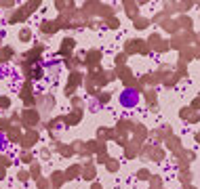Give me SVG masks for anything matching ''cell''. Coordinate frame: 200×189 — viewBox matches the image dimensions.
Wrapping results in <instances>:
<instances>
[{
	"label": "cell",
	"instance_id": "3",
	"mask_svg": "<svg viewBox=\"0 0 200 189\" xmlns=\"http://www.w3.org/2000/svg\"><path fill=\"white\" fill-rule=\"evenodd\" d=\"M4 147H7V137H4V134L0 133V151H2Z\"/></svg>",
	"mask_w": 200,
	"mask_h": 189
},
{
	"label": "cell",
	"instance_id": "1",
	"mask_svg": "<svg viewBox=\"0 0 200 189\" xmlns=\"http://www.w3.org/2000/svg\"><path fill=\"white\" fill-rule=\"evenodd\" d=\"M139 92L135 91V88H124V91L120 92V97H118V101H120V105L124 107V109H133V107H137L139 105Z\"/></svg>",
	"mask_w": 200,
	"mask_h": 189
},
{
	"label": "cell",
	"instance_id": "5",
	"mask_svg": "<svg viewBox=\"0 0 200 189\" xmlns=\"http://www.w3.org/2000/svg\"><path fill=\"white\" fill-rule=\"evenodd\" d=\"M21 160L25 162V164H30V162H32V155H30V154H23V158H21Z\"/></svg>",
	"mask_w": 200,
	"mask_h": 189
},
{
	"label": "cell",
	"instance_id": "7",
	"mask_svg": "<svg viewBox=\"0 0 200 189\" xmlns=\"http://www.w3.org/2000/svg\"><path fill=\"white\" fill-rule=\"evenodd\" d=\"M0 105H2V107H7V105H8V99L2 97V99H0Z\"/></svg>",
	"mask_w": 200,
	"mask_h": 189
},
{
	"label": "cell",
	"instance_id": "2",
	"mask_svg": "<svg viewBox=\"0 0 200 189\" xmlns=\"http://www.w3.org/2000/svg\"><path fill=\"white\" fill-rule=\"evenodd\" d=\"M30 29H21V34H19V38H21V40H30Z\"/></svg>",
	"mask_w": 200,
	"mask_h": 189
},
{
	"label": "cell",
	"instance_id": "6",
	"mask_svg": "<svg viewBox=\"0 0 200 189\" xmlns=\"http://www.w3.org/2000/svg\"><path fill=\"white\" fill-rule=\"evenodd\" d=\"M7 124H8L7 120H0V130H4V128H7Z\"/></svg>",
	"mask_w": 200,
	"mask_h": 189
},
{
	"label": "cell",
	"instance_id": "4",
	"mask_svg": "<svg viewBox=\"0 0 200 189\" xmlns=\"http://www.w3.org/2000/svg\"><path fill=\"white\" fill-rule=\"evenodd\" d=\"M19 179H21V181H28V179H30V175H28V172H23V170H21V172H19Z\"/></svg>",
	"mask_w": 200,
	"mask_h": 189
}]
</instances>
